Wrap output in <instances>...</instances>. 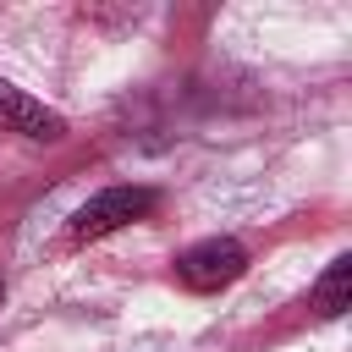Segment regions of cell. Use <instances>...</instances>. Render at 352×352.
<instances>
[{
  "label": "cell",
  "mask_w": 352,
  "mask_h": 352,
  "mask_svg": "<svg viewBox=\"0 0 352 352\" xmlns=\"http://www.w3.org/2000/svg\"><path fill=\"white\" fill-rule=\"evenodd\" d=\"M0 302H6V275H0Z\"/></svg>",
  "instance_id": "obj_5"
},
{
  "label": "cell",
  "mask_w": 352,
  "mask_h": 352,
  "mask_svg": "<svg viewBox=\"0 0 352 352\" xmlns=\"http://www.w3.org/2000/svg\"><path fill=\"white\" fill-rule=\"evenodd\" d=\"M308 308H314L319 319H341V314L352 308V258H346V253H341V258H330V270L314 280Z\"/></svg>",
  "instance_id": "obj_4"
},
{
  "label": "cell",
  "mask_w": 352,
  "mask_h": 352,
  "mask_svg": "<svg viewBox=\"0 0 352 352\" xmlns=\"http://www.w3.org/2000/svg\"><path fill=\"white\" fill-rule=\"evenodd\" d=\"M0 132H16V138H33V143H55L66 138V116L50 110L44 99L22 94L16 82L0 77Z\"/></svg>",
  "instance_id": "obj_3"
},
{
  "label": "cell",
  "mask_w": 352,
  "mask_h": 352,
  "mask_svg": "<svg viewBox=\"0 0 352 352\" xmlns=\"http://www.w3.org/2000/svg\"><path fill=\"white\" fill-rule=\"evenodd\" d=\"M154 204H160L154 187H104L72 214V242H99L121 226H138V220L154 214Z\"/></svg>",
  "instance_id": "obj_1"
},
{
  "label": "cell",
  "mask_w": 352,
  "mask_h": 352,
  "mask_svg": "<svg viewBox=\"0 0 352 352\" xmlns=\"http://www.w3.org/2000/svg\"><path fill=\"white\" fill-rule=\"evenodd\" d=\"M242 275H248V248L236 236H204V242L176 253V280L187 292H220Z\"/></svg>",
  "instance_id": "obj_2"
}]
</instances>
